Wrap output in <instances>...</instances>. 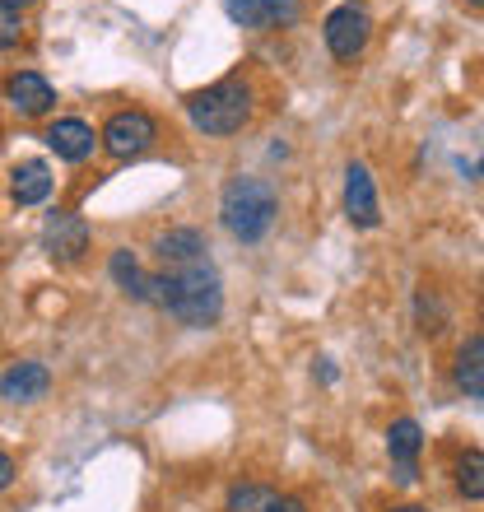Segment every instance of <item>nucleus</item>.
<instances>
[{"label":"nucleus","mask_w":484,"mask_h":512,"mask_svg":"<svg viewBox=\"0 0 484 512\" xmlns=\"http://www.w3.org/2000/svg\"><path fill=\"white\" fill-rule=\"evenodd\" d=\"M275 219H280V196H275V187H270L266 177L238 173L224 182V191H219V224H224L238 243L256 247L275 229Z\"/></svg>","instance_id":"1"},{"label":"nucleus","mask_w":484,"mask_h":512,"mask_svg":"<svg viewBox=\"0 0 484 512\" xmlns=\"http://www.w3.org/2000/svg\"><path fill=\"white\" fill-rule=\"evenodd\" d=\"M182 108H187V122L201 135H210V140H229V135L247 131V122H252V112H256V94L242 75H224V80L187 94Z\"/></svg>","instance_id":"2"},{"label":"nucleus","mask_w":484,"mask_h":512,"mask_svg":"<svg viewBox=\"0 0 484 512\" xmlns=\"http://www.w3.org/2000/svg\"><path fill=\"white\" fill-rule=\"evenodd\" d=\"M173 275V308L168 317L191 331H205V326L219 322V312H224V280H219L215 261L205 256L196 266H182V270H168Z\"/></svg>","instance_id":"3"},{"label":"nucleus","mask_w":484,"mask_h":512,"mask_svg":"<svg viewBox=\"0 0 484 512\" xmlns=\"http://www.w3.org/2000/svg\"><path fill=\"white\" fill-rule=\"evenodd\" d=\"M98 145L103 154L117 163H131V159H145L149 149L159 145V117L145 108H121L112 112L103 131H98Z\"/></svg>","instance_id":"4"},{"label":"nucleus","mask_w":484,"mask_h":512,"mask_svg":"<svg viewBox=\"0 0 484 512\" xmlns=\"http://www.w3.org/2000/svg\"><path fill=\"white\" fill-rule=\"evenodd\" d=\"M322 42L336 61H359L373 42V14L363 10L359 0H345L322 19Z\"/></svg>","instance_id":"5"},{"label":"nucleus","mask_w":484,"mask_h":512,"mask_svg":"<svg viewBox=\"0 0 484 512\" xmlns=\"http://www.w3.org/2000/svg\"><path fill=\"white\" fill-rule=\"evenodd\" d=\"M224 14L247 33H275V28H294L303 19V5L298 0H224Z\"/></svg>","instance_id":"6"},{"label":"nucleus","mask_w":484,"mask_h":512,"mask_svg":"<svg viewBox=\"0 0 484 512\" xmlns=\"http://www.w3.org/2000/svg\"><path fill=\"white\" fill-rule=\"evenodd\" d=\"M89 224H84V215H75V210H52L47 215V224H42V247H47V256L52 261H61V266H75L84 252H89Z\"/></svg>","instance_id":"7"},{"label":"nucleus","mask_w":484,"mask_h":512,"mask_svg":"<svg viewBox=\"0 0 484 512\" xmlns=\"http://www.w3.org/2000/svg\"><path fill=\"white\" fill-rule=\"evenodd\" d=\"M345 219L354 229H377L382 224V201H377V182L368 173V163L350 159L345 163Z\"/></svg>","instance_id":"8"},{"label":"nucleus","mask_w":484,"mask_h":512,"mask_svg":"<svg viewBox=\"0 0 484 512\" xmlns=\"http://www.w3.org/2000/svg\"><path fill=\"white\" fill-rule=\"evenodd\" d=\"M5 103L28 122H42L56 108V89L38 70H14V75H5Z\"/></svg>","instance_id":"9"},{"label":"nucleus","mask_w":484,"mask_h":512,"mask_svg":"<svg viewBox=\"0 0 484 512\" xmlns=\"http://www.w3.org/2000/svg\"><path fill=\"white\" fill-rule=\"evenodd\" d=\"M42 140H47V149L61 163H84V159H94V149H98V131L84 117H56V122H47Z\"/></svg>","instance_id":"10"},{"label":"nucleus","mask_w":484,"mask_h":512,"mask_svg":"<svg viewBox=\"0 0 484 512\" xmlns=\"http://www.w3.org/2000/svg\"><path fill=\"white\" fill-rule=\"evenodd\" d=\"M52 391V368L38 364V359H24V364H10L0 373V401L5 405H33Z\"/></svg>","instance_id":"11"},{"label":"nucleus","mask_w":484,"mask_h":512,"mask_svg":"<svg viewBox=\"0 0 484 512\" xmlns=\"http://www.w3.org/2000/svg\"><path fill=\"white\" fill-rule=\"evenodd\" d=\"M154 256H159V270H182V266H196L210 256V243H205L201 229H191V224H177V229L159 233L154 238Z\"/></svg>","instance_id":"12"},{"label":"nucleus","mask_w":484,"mask_h":512,"mask_svg":"<svg viewBox=\"0 0 484 512\" xmlns=\"http://www.w3.org/2000/svg\"><path fill=\"white\" fill-rule=\"evenodd\" d=\"M452 382H457L461 396L484 401V336H466L457 345V359H452Z\"/></svg>","instance_id":"13"},{"label":"nucleus","mask_w":484,"mask_h":512,"mask_svg":"<svg viewBox=\"0 0 484 512\" xmlns=\"http://www.w3.org/2000/svg\"><path fill=\"white\" fill-rule=\"evenodd\" d=\"M52 196V168L42 159H24L10 168V201L14 205H42Z\"/></svg>","instance_id":"14"},{"label":"nucleus","mask_w":484,"mask_h":512,"mask_svg":"<svg viewBox=\"0 0 484 512\" xmlns=\"http://www.w3.org/2000/svg\"><path fill=\"white\" fill-rule=\"evenodd\" d=\"M275 503H280V489L275 485H266V480H238V485H229L219 512H275Z\"/></svg>","instance_id":"15"},{"label":"nucleus","mask_w":484,"mask_h":512,"mask_svg":"<svg viewBox=\"0 0 484 512\" xmlns=\"http://www.w3.org/2000/svg\"><path fill=\"white\" fill-rule=\"evenodd\" d=\"M419 452H424V429H419V419H391L387 429V457L391 466H415Z\"/></svg>","instance_id":"16"},{"label":"nucleus","mask_w":484,"mask_h":512,"mask_svg":"<svg viewBox=\"0 0 484 512\" xmlns=\"http://www.w3.org/2000/svg\"><path fill=\"white\" fill-rule=\"evenodd\" d=\"M108 275H112V284H117L126 298H145V280H149V270L140 266V256L131 252V247H117V252L108 256Z\"/></svg>","instance_id":"17"},{"label":"nucleus","mask_w":484,"mask_h":512,"mask_svg":"<svg viewBox=\"0 0 484 512\" xmlns=\"http://www.w3.org/2000/svg\"><path fill=\"white\" fill-rule=\"evenodd\" d=\"M415 322H419V336H429V340H438L452 326V308H447V298L438 294V289H419L415 294Z\"/></svg>","instance_id":"18"},{"label":"nucleus","mask_w":484,"mask_h":512,"mask_svg":"<svg viewBox=\"0 0 484 512\" xmlns=\"http://www.w3.org/2000/svg\"><path fill=\"white\" fill-rule=\"evenodd\" d=\"M452 485L466 503H484V452L480 447H466L452 466Z\"/></svg>","instance_id":"19"},{"label":"nucleus","mask_w":484,"mask_h":512,"mask_svg":"<svg viewBox=\"0 0 484 512\" xmlns=\"http://www.w3.org/2000/svg\"><path fill=\"white\" fill-rule=\"evenodd\" d=\"M19 42H24V10H14V5L0 0V47L10 52V47H19Z\"/></svg>","instance_id":"20"},{"label":"nucleus","mask_w":484,"mask_h":512,"mask_svg":"<svg viewBox=\"0 0 484 512\" xmlns=\"http://www.w3.org/2000/svg\"><path fill=\"white\" fill-rule=\"evenodd\" d=\"M14 480H19V461H14L10 452H0V494H5Z\"/></svg>","instance_id":"21"},{"label":"nucleus","mask_w":484,"mask_h":512,"mask_svg":"<svg viewBox=\"0 0 484 512\" xmlns=\"http://www.w3.org/2000/svg\"><path fill=\"white\" fill-rule=\"evenodd\" d=\"M275 512H308V499H303V494H280Z\"/></svg>","instance_id":"22"},{"label":"nucleus","mask_w":484,"mask_h":512,"mask_svg":"<svg viewBox=\"0 0 484 512\" xmlns=\"http://www.w3.org/2000/svg\"><path fill=\"white\" fill-rule=\"evenodd\" d=\"M391 480H396V485H415V480H419V461H415V466H391Z\"/></svg>","instance_id":"23"},{"label":"nucleus","mask_w":484,"mask_h":512,"mask_svg":"<svg viewBox=\"0 0 484 512\" xmlns=\"http://www.w3.org/2000/svg\"><path fill=\"white\" fill-rule=\"evenodd\" d=\"M387 512H433V508H424V503H391Z\"/></svg>","instance_id":"24"},{"label":"nucleus","mask_w":484,"mask_h":512,"mask_svg":"<svg viewBox=\"0 0 484 512\" xmlns=\"http://www.w3.org/2000/svg\"><path fill=\"white\" fill-rule=\"evenodd\" d=\"M5 5H14V10H28V5H33V0H5Z\"/></svg>","instance_id":"25"},{"label":"nucleus","mask_w":484,"mask_h":512,"mask_svg":"<svg viewBox=\"0 0 484 512\" xmlns=\"http://www.w3.org/2000/svg\"><path fill=\"white\" fill-rule=\"evenodd\" d=\"M466 5H475V10H484V0H466Z\"/></svg>","instance_id":"26"},{"label":"nucleus","mask_w":484,"mask_h":512,"mask_svg":"<svg viewBox=\"0 0 484 512\" xmlns=\"http://www.w3.org/2000/svg\"><path fill=\"white\" fill-rule=\"evenodd\" d=\"M480 177H484V159H480Z\"/></svg>","instance_id":"27"}]
</instances>
